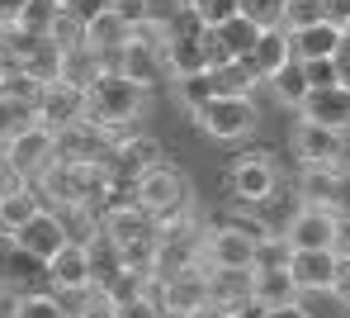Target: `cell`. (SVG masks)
Listing matches in <instances>:
<instances>
[{
	"label": "cell",
	"instance_id": "1",
	"mask_svg": "<svg viewBox=\"0 0 350 318\" xmlns=\"http://www.w3.org/2000/svg\"><path fill=\"white\" fill-rule=\"evenodd\" d=\"M142 105H147V90L109 66V71L85 90V114H81V119L90 128H100V133H109V138H118V128L133 124V119L142 114Z\"/></svg>",
	"mask_w": 350,
	"mask_h": 318
},
{
	"label": "cell",
	"instance_id": "2",
	"mask_svg": "<svg viewBox=\"0 0 350 318\" xmlns=\"http://www.w3.org/2000/svg\"><path fill=\"white\" fill-rule=\"evenodd\" d=\"M275 228L260 219V214H251V219H223L218 228H208V238H204V261H208V271H256V247L270 238Z\"/></svg>",
	"mask_w": 350,
	"mask_h": 318
},
{
	"label": "cell",
	"instance_id": "3",
	"mask_svg": "<svg viewBox=\"0 0 350 318\" xmlns=\"http://www.w3.org/2000/svg\"><path fill=\"white\" fill-rule=\"evenodd\" d=\"M189 119L213 143H251L260 128V110L251 105V95H208L189 110Z\"/></svg>",
	"mask_w": 350,
	"mask_h": 318
},
{
	"label": "cell",
	"instance_id": "4",
	"mask_svg": "<svg viewBox=\"0 0 350 318\" xmlns=\"http://www.w3.org/2000/svg\"><path fill=\"white\" fill-rule=\"evenodd\" d=\"M0 167L14 176V181H43L53 167H57V133L43 124L24 128L19 138H10V143H0Z\"/></svg>",
	"mask_w": 350,
	"mask_h": 318
},
{
	"label": "cell",
	"instance_id": "5",
	"mask_svg": "<svg viewBox=\"0 0 350 318\" xmlns=\"http://www.w3.org/2000/svg\"><path fill=\"white\" fill-rule=\"evenodd\" d=\"M0 295H10V299L53 295V266L43 256L24 252L14 238H0Z\"/></svg>",
	"mask_w": 350,
	"mask_h": 318
},
{
	"label": "cell",
	"instance_id": "6",
	"mask_svg": "<svg viewBox=\"0 0 350 318\" xmlns=\"http://www.w3.org/2000/svg\"><path fill=\"white\" fill-rule=\"evenodd\" d=\"M228 195L237 204H270L280 195V171L265 147H251L228 162Z\"/></svg>",
	"mask_w": 350,
	"mask_h": 318
},
{
	"label": "cell",
	"instance_id": "7",
	"mask_svg": "<svg viewBox=\"0 0 350 318\" xmlns=\"http://www.w3.org/2000/svg\"><path fill=\"white\" fill-rule=\"evenodd\" d=\"M185 199H189V186H185V171H180L175 162H161V167H152L142 181H133V204H137L152 223L180 214Z\"/></svg>",
	"mask_w": 350,
	"mask_h": 318
},
{
	"label": "cell",
	"instance_id": "8",
	"mask_svg": "<svg viewBox=\"0 0 350 318\" xmlns=\"http://www.w3.org/2000/svg\"><path fill=\"white\" fill-rule=\"evenodd\" d=\"M166 162V152H161V143L157 138H147V133H118L114 143H109V176L123 181L128 191H133V181H142L152 167H161Z\"/></svg>",
	"mask_w": 350,
	"mask_h": 318
},
{
	"label": "cell",
	"instance_id": "9",
	"mask_svg": "<svg viewBox=\"0 0 350 318\" xmlns=\"http://www.w3.org/2000/svg\"><path fill=\"white\" fill-rule=\"evenodd\" d=\"M161 309L171 318H194L199 309H208V271L194 261V266H185V271H175V276H161Z\"/></svg>",
	"mask_w": 350,
	"mask_h": 318
},
{
	"label": "cell",
	"instance_id": "10",
	"mask_svg": "<svg viewBox=\"0 0 350 318\" xmlns=\"http://www.w3.org/2000/svg\"><path fill=\"white\" fill-rule=\"evenodd\" d=\"M336 228H341V219H336L332 209L298 204L289 214V223H284V238H289L293 252H322V247L336 252Z\"/></svg>",
	"mask_w": 350,
	"mask_h": 318
},
{
	"label": "cell",
	"instance_id": "11",
	"mask_svg": "<svg viewBox=\"0 0 350 318\" xmlns=\"http://www.w3.org/2000/svg\"><path fill=\"white\" fill-rule=\"evenodd\" d=\"M298 167H341L346 162V133H332V128H317L308 119L293 124V138H289Z\"/></svg>",
	"mask_w": 350,
	"mask_h": 318
},
{
	"label": "cell",
	"instance_id": "12",
	"mask_svg": "<svg viewBox=\"0 0 350 318\" xmlns=\"http://www.w3.org/2000/svg\"><path fill=\"white\" fill-rule=\"evenodd\" d=\"M14 243L24 247V252L43 256L48 266H53V256L62 247H71V228H66V214H53V209H43V214H33L19 233H14Z\"/></svg>",
	"mask_w": 350,
	"mask_h": 318
},
{
	"label": "cell",
	"instance_id": "13",
	"mask_svg": "<svg viewBox=\"0 0 350 318\" xmlns=\"http://www.w3.org/2000/svg\"><path fill=\"white\" fill-rule=\"evenodd\" d=\"M289 276H293V285H298V295H332L336 276H341V256L332 252V247H322V252H293Z\"/></svg>",
	"mask_w": 350,
	"mask_h": 318
},
{
	"label": "cell",
	"instance_id": "14",
	"mask_svg": "<svg viewBox=\"0 0 350 318\" xmlns=\"http://www.w3.org/2000/svg\"><path fill=\"white\" fill-rule=\"evenodd\" d=\"M81 114H85V90H76V86H66V81L43 86V95H38V124L43 128L66 133L71 124H81Z\"/></svg>",
	"mask_w": 350,
	"mask_h": 318
},
{
	"label": "cell",
	"instance_id": "15",
	"mask_svg": "<svg viewBox=\"0 0 350 318\" xmlns=\"http://www.w3.org/2000/svg\"><path fill=\"white\" fill-rule=\"evenodd\" d=\"M95 290V266H90V247L71 243L53 256V295H90Z\"/></svg>",
	"mask_w": 350,
	"mask_h": 318
},
{
	"label": "cell",
	"instance_id": "16",
	"mask_svg": "<svg viewBox=\"0 0 350 318\" xmlns=\"http://www.w3.org/2000/svg\"><path fill=\"white\" fill-rule=\"evenodd\" d=\"M208 304L218 314H241L256 304V271H208Z\"/></svg>",
	"mask_w": 350,
	"mask_h": 318
},
{
	"label": "cell",
	"instance_id": "17",
	"mask_svg": "<svg viewBox=\"0 0 350 318\" xmlns=\"http://www.w3.org/2000/svg\"><path fill=\"white\" fill-rule=\"evenodd\" d=\"M133 38H137V24H128L123 14H114V10H109V14H100L95 24H85V29H81V43H85L95 58H109V66L123 58V48H128Z\"/></svg>",
	"mask_w": 350,
	"mask_h": 318
},
{
	"label": "cell",
	"instance_id": "18",
	"mask_svg": "<svg viewBox=\"0 0 350 318\" xmlns=\"http://www.w3.org/2000/svg\"><path fill=\"white\" fill-rule=\"evenodd\" d=\"M298 119L317 128H332V133H350V90L346 86H327V90H312L298 110Z\"/></svg>",
	"mask_w": 350,
	"mask_h": 318
},
{
	"label": "cell",
	"instance_id": "19",
	"mask_svg": "<svg viewBox=\"0 0 350 318\" xmlns=\"http://www.w3.org/2000/svg\"><path fill=\"white\" fill-rule=\"evenodd\" d=\"M62 5L57 0H24V10H19V19L10 24L14 29V38H24V43H57V29H62Z\"/></svg>",
	"mask_w": 350,
	"mask_h": 318
},
{
	"label": "cell",
	"instance_id": "20",
	"mask_svg": "<svg viewBox=\"0 0 350 318\" xmlns=\"http://www.w3.org/2000/svg\"><path fill=\"white\" fill-rule=\"evenodd\" d=\"M114 71H123L128 81H137L142 90H152V86L161 81L166 62H161V48H152V43H147V38L137 34V38H133V43L123 48V58L114 62Z\"/></svg>",
	"mask_w": 350,
	"mask_h": 318
},
{
	"label": "cell",
	"instance_id": "21",
	"mask_svg": "<svg viewBox=\"0 0 350 318\" xmlns=\"http://www.w3.org/2000/svg\"><path fill=\"white\" fill-rule=\"evenodd\" d=\"M341 29L336 24H312V29H298L289 34V48H293V62H332L336 48H341Z\"/></svg>",
	"mask_w": 350,
	"mask_h": 318
},
{
	"label": "cell",
	"instance_id": "22",
	"mask_svg": "<svg viewBox=\"0 0 350 318\" xmlns=\"http://www.w3.org/2000/svg\"><path fill=\"white\" fill-rule=\"evenodd\" d=\"M48 204H43V195L33 191V186H14V191L0 195V238H14L33 214H43Z\"/></svg>",
	"mask_w": 350,
	"mask_h": 318
},
{
	"label": "cell",
	"instance_id": "23",
	"mask_svg": "<svg viewBox=\"0 0 350 318\" xmlns=\"http://www.w3.org/2000/svg\"><path fill=\"white\" fill-rule=\"evenodd\" d=\"M289 62H293V48H289V34H284V29H265L260 43H256V53L246 58V66H251L256 81H270L280 66H289Z\"/></svg>",
	"mask_w": 350,
	"mask_h": 318
},
{
	"label": "cell",
	"instance_id": "24",
	"mask_svg": "<svg viewBox=\"0 0 350 318\" xmlns=\"http://www.w3.org/2000/svg\"><path fill=\"white\" fill-rule=\"evenodd\" d=\"M213 34H218V43H223V53H228L232 62H246V58L256 53V43H260V34H265V29H260V24H251L246 14H237V19H228V24H223V29H213Z\"/></svg>",
	"mask_w": 350,
	"mask_h": 318
},
{
	"label": "cell",
	"instance_id": "25",
	"mask_svg": "<svg viewBox=\"0 0 350 318\" xmlns=\"http://www.w3.org/2000/svg\"><path fill=\"white\" fill-rule=\"evenodd\" d=\"M332 195H336V167H303L298 171V204L332 209Z\"/></svg>",
	"mask_w": 350,
	"mask_h": 318
},
{
	"label": "cell",
	"instance_id": "26",
	"mask_svg": "<svg viewBox=\"0 0 350 318\" xmlns=\"http://www.w3.org/2000/svg\"><path fill=\"white\" fill-rule=\"evenodd\" d=\"M298 304V285L289 271H256V309H280Z\"/></svg>",
	"mask_w": 350,
	"mask_h": 318
},
{
	"label": "cell",
	"instance_id": "27",
	"mask_svg": "<svg viewBox=\"0 0 350 318\" xmlns=\"http://www.w3.org/2000/svg\"><path fill=\"white\" fill-rule=\"evenodd\" d=\"M270 90H275V100L280 105H289V110H303V100L312 95V86H308V71H303V62H289V66H280L270 81H265Z\"/></svg>",
	"mask_w": 350,
	"mask_h": 318
},
{
	"label": "cell",
	"instance_id": "28",
	"mask_svg": "<svg viewBox=\"0 0 350 318\" xmlns=\"http://www.w3.org/2000/svg\"><path fill=\"white\" fill-rule=\"evenodd\" d=\"M312 24H327V5L322 0H284V19H280L284 34L312 29Z\"/></svg>",
	"mask_w": 350,
	"mask_h": 318
},
{
	"label": "cell",
	"instance_id": "29",
	"mask_svg": "<svg viewBox=\"0 0 350 318\" xmlns=\"http://www.w3.org/2000/svg\"><path fill=\"white\" fill-rule=\"evenodd\" d=\"M189 14L199 19V29H223L228 19L241 14V5L237 0H189Z\"/></svg>",
	"mask_w": 350,
	"mask_h": 318
},
{
	"label": "cell",
	"instance_id": "30",
	"mask_svg": "<svg viewBox=\"0 0 350 318\" xmlns=\"http://www.w3.org/2000/svg\"><path fill=\"white\" fill-rule=\"evenodd\" d=\"M289 261H293V247H289L284 233H270L256 247V271H289Z\"/></svg>",
	"mask_w": 350,
	"mask_h": 318
},
{
	"label": "cell",
	"instance_id": "31",
	"mask_svg": "<svg viewBox=\"0 0 350 318\" xmlns=\"http://www.w3.org/2000/svg\"><path fill=\"white\" fill-rule=\"evenodd\" d=\"M71 318H118V304H114V295L90 290V295H76V309H71Z\"/></svg>",
	"mask_w": 350,
	"mask_h": 318
},
{
	"label": "cell",
	"instance_id": "32",
	"mask_svg": "<svg viewBox=\"0 0 350 318\" xmlns=\"http://www.w3.org/2000/svg\"><path fill=\"white\" fill-rule=\"evenodd\" d=\"M241 5V14L251 19V24H260V29H280V19H284V0H237Z\"/></svg>",
	"mask_w": 350,
	"mask_h": 318
},
{
	"label": "cell",
	"instance_id": "33",
	"mask_svg": "<svg viewBox=\"0 0 350 318\" xmlns=\"http://www.w3.org/2000/svg\"><path fill=\"white\" fill-rule=\"evenodd\" d=\"M114 10V0H66L62 5V14L76 24V29H85V24H95L100 14H109Z\"/></svg>",
	"mask_w": 350,
	"mask_h": 318
},
{
	"label": "cell",
	"instance_id": "34",
	"mask_svg": "<svg viewBox=\"0 0 350 318\" xmlns=\"http://www.w3.org/2000/svg\"><path fill=\"white\" fill-rule=\"evenodd\" d=\"M19 318H71V309L62 304V295H33L19 299Z\"/></svg>",
	"mask_w": 350,
	"mask_h": 318
},
{
	"label": "cell",
	"instance_id": "35",
	"mask_svg": "<svg viewBox=\"0 0 350 318\" xmlns=\"http://www.w3.org/2000/svg\"><path fill=\"white\" fill-rule=\"evenodd\" d=\"M118 318H166V309H161V299L157 295H133L128 304H118Z\"/></svg>",
	"mask_w": 350,
	"mask_h": 318
},
{
	"label": "cell",
	"instance_id": "36",
	"mask_svg": "<svg viewBox=\"0 0 350 318\" xmlns=\"http://www.w3.org/2000/svg\"><path fill=\"white\" fill-rule=\"evenodd\" d=\"M332 214H336V219H350V157L336 167V195H332Z\"/></svg>",
	"mask_w": 350,
	"mask_h": 318
},
{
	"label": "cell",
	"instance_id": "37",
	"mask_svg": "<svg viewBox=\"0 0 350 318\" xmlns=\"http://www.w3.org/2000/svg\"><path fill=\"white\" fill-rule=\"evenodd\" d=\"M303 71H308V86H312V90L336 86V66H332V62H303Z\"/></svg>",
	"mask_w": 350,
	"mask_h": 318
},
{
	"label": "cell",
	"instance_id": "38",
	"mask_svg": "<svg viewBox=\"0 0 350 318\" xmlns=\"http://www.w3.org/2000/svg\"><path fill=\"white\" fill-rule=\"evenodd\" d=\"M332 66H336V86H346V90H350V34L341 38V48H336Z\"/></svg>",
	"mask_w": 350,
	"mask_h": 318
},
{
	"label": "cell",
	"instance_id": "39",
	"mask_svg": "<svg viewBox=\"0 0 350 318\" xmlns=\"http://www.w3.org/2000/svg\"><path fill=\"white\" fill-rule=\"evenodd\" d=\"M327 5V24H336L341 34H346V24H350V0H322Z\"/></svg>",
	"mask_w": 350,
	"mask_h": 318
},
{
	"label": "cell",
	"instance_id": "40",
	"mask_svg": "<svg viewBox=\"0 0 350 318\" xmlns=\"http://www.w3.org/2000/svg\"><path fill=\"white\" fill-rule=\"evenodd\" d=\"M14 71H19V62H14V48H5V43H0V90L14 81Z\"/></svg>",
	"mask_w": 350,
	"mask_h": 318
},
{
	"label": "cell",
	"instance_id": "41",
	"mask_svg": "<svg viewBox=\"0 0 350 318\" xmlns=\"http://www.w3.org/2000/svg\"><path fill=\"white\" fill-rule=\"evenodd\" d=\"M260 318H312L303 304H280V309H260Z\"/></svg>",
	"mask_w": 350,
	"mask_h": 318
},
{
	"label": "cell",
	"instance_id": "42",
	"mask_svg": "<svg viewBox=\"0 0 350 318\" xmlns=\"http://www.w3.org/2000/svg\"><path fill=\"white\" fill-rule=\"evenodd\" d=\"M332 295L350 309V261H341V276H336V290H332Z\"/></svg>",
	"mask_w": 350,
	"mask_h": 318
},
{
	"label": "cell",
	"instance_id": "43",
	"mask_svg": "<svg viewBox=\"0 0 350 318\" xmlns=\"http://www.w3.org/2000/svg\"><path fill=\"white\" fill-rule=\"evenodd\" d=\"M336 256L350 261V219H341V228H336Z\"/></svg>",
	"mask_w": 350,
	"mask_h": 318
},
{
	"label": "cell",
	"instance_id": "44",
	"mask_svg": "<svg viewBox=\"0 0 350 318\" xmlns=\"http://www.w3.org/2000/svg\"><path fill=\"white\" fill-rule=\"evenodd\" d=\"M194 318H228V314H218V309L208 304V309H199V314H194Z\"/></svg>",
	"mask_w": 350,
	"mask_h": 318
},
{
	"label": "cell",
	"instance_id": "45",
	"mask_svg": "<svg viewBox=\"0 0 350 318\" xmlns=\"http://www.w3.org/2000/svg\"><path fill=\"white\" fill-rule=\"evenodd\" d=\"M232 318H260V309L251 304V309H241V314H232Z\"/></svg>",
	"mask_w": 350,
	"mask_h": 318
},
{
	"label": "cell",
	"instance_id": "46",
	"mask_svg": "<svg viewBox=\"0 0 350 318\" xmlns=\"http://www.w3.org/2000/svg\"><path fill=\"white\" fill-rule=\"evenodd\" d=\"M57 5H66V0H57Z\"/></svg>",
	"mask_w": 350,
	"mask_h": 318
}]
</instances>
